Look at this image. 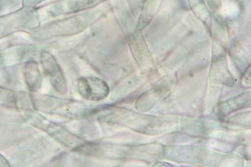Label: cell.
<instances>
[{
	"mask_svg": "<svg viewBox=\"0 0 251 167\" xmlns=\"http://www.w3.org/2000/svg\"><path fill=\"white\" fill-rule=\"evenodd\" d=\"M4 67V60L3 56L0 54V69H2Z\"/></svg>",
	"mask_w": 251,
	"mask_h": 167,
	"instance_id": "8",
	"label": "cell"
},
{
	"mask_svg": "<svg viewBox=\"0 0 251 167\" xmlns=\"http://www.w3.org/2000/svg\"><path fill=\"white\" fill-rule=\"evenodd\" d=\"M18 93L0 87V105L17 109Z\"/></svg>",
	"mask_w": 251,
	"mask_h": 167,
	"instance_id": "6",
	"label": "cell"
},
{
	"mask_svg": "<svg viewBox=\"0 0 251 167\" xmlns=\"http://www.w3.org/2000/svg\"><path fill=\"white\" fill-rule=\"evenodd\" d=\"M106 0H64L57 4L54 9L56 13H66L77 12L93 7Z\"/></svg>",
	"mask_w": 251,
	"mask_h": 167,
	"instance_id": "5",
	"label": "cell"
},
{
	"mask_svg": "<svg viewBox=\"0 0 251 167\" xmlns=\"http://www.w3.org/2000/svg\"><path fill=\"white\" fill-rule=\"evenodd\" d=\"M79 94L85 99L99 101L108 97L110 89L106 82L94 76L82 77L77 82Z\"/></svg>",
	"mask_w": 251,
	"mask_h": 167,
	"instance_id": "2",
	"label": "cell"
},
{
	"mask_svg": "<svg viewBox=\"0 0 251 167\" xmlns=\"http://www.w3.org/2000/svg\"><path fill=\"white\" fill-rule=\"evenodd\" d=\"M10 164L7 160L1 154H0V167H10Z\"/></svg>",
	"mask_w": 251,
	"mask_h": 167,
	"instance_id": "7",
	"label": "cell"
},
{
	"mask_svg": "<svg viewBox=\"0 0 251 167\" xmlns=\"http://www.w3.org/2000/svg\"><path fill=\"white\" fill-rule=\"evenodd\" d=\"M94 20V16L90 14H84L53 23L46 29H49L51 36L74 35L85 30Z\"/></svg>",
	"mask_w": 251,
	"mask_h": 167,
	"instance_id": "1",
	"label": "cell"
},
{
	"mask_svg": "<svg viewBox=\"0 0 251 167\" xmlns=\"http://www.w3.org/2000/svg\"><path fill=\"white\" fill-rule=\"evenodd\" d=\"M25 80L30 92L36 93L40 89L42 83L40 71L36 62L29 60L24 68Z\"/></svg>",
	"mask_w": 251,
	"mask_h": 167,
	"instance_id": "4",
	"label": "cell"
},
{
	"mask_svg": "<svg viewBox=\"0 0 251 167\" xmlns=\"http://www.w3.org/2000/svg\"><path fill=\"white\" fill-rule=\"evenodd\" d=\"M40 61L54 89L59 94H66L68 90L66 80L55 57L50 52L44 51L41 54Z\"/></svg>",
	"mask_w": 251,
	"mask_h": 167,
	"instance_id": "3",
	"label": "cell"
}]
</instances>
